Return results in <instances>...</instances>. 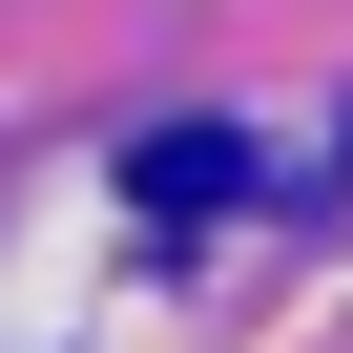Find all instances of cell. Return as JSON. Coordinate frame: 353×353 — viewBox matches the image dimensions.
I'll return each instance as SVG.
<instances>
[{"mask_svg":"<svg viewBox=\"0 0 353 353\" xmlns=\"http://www.w3.org/2000/svg\"><path fill=\"white\" fill-rule=\"evenodd\" d=\"M125 188H145V208H166V229H208V208H229V188H250V145H229V125H166V145H145V166H125Z\"/></svg>","mask_w":353,"mask_h":353,"instance_id":"obj_1","label":"cell"}]
</instances>
